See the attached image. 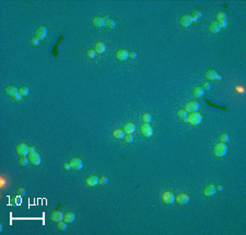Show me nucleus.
<instances>
[{
	"mask_svg": "<svg viewBox=\"0 0 246 235\" xmlns=\"http://www.w3.org/2000/svg\"><path fill=\"white\" fill-rule=\"evenodd\" d=\"M227 152V146L223 142H218L216 146H214V149H213V153L217 157H224Z\"/></svg>",
	"mask_w": 246,
	"mask_h": 235,
	"instance_id": "f257e3e1",
	"label": "nucleus"
},
{
	"mask_svg": "<svg viewBox=\"0 0 246 235\" xmlns=\"http://www.w3.org/2000/svg\"><path fill=\"white\" fill-rule=\"evenodd\" d=\"M201 120H202V116L200 113H198V112L189 113L188 116H187V123H189L190 125H193V126H197V125H199V124L201 123Z\"/></svg>",
	"mask_w": 246,
	"mask_h": 235,
	"instance_id": "f03ea898",
	"label": "nucleus"
},
{
	"mask_svg": "<svg viewBox=\"0 0 246 235\" xmlns=\"http://www.w3.org/2000/svg\"><path fill=\"white\" fill-rule=\"evenodd\" d=\"M69 164H70L71 170H73L76 172L81 171L82 168H83V161L80 157H71L70 161H69Z\"/></svg>",
	"mask_w": 246,
	"mask_h": 235,
	"instance_id": "7ed1b4c3",
	"label": "nucleus"
},
{
	"mask_svg": "<svg viewBox=\"0 0 246 235\" xmlns=\"http://www.w3.org/2000/svg\"><path fill=\"white\" fill-rule=\"evenodd\" d=\"M15 151H17V154L20 155V157H27L30 154V147L27 146L26 143L22 142V143H19L17 148H15Z\"/></svg>",
	"mask_w": 246,
	"mask_h": 235,
	"instance_id": "20e7f679",
	"label": "nucleus"
},
{
	"mask_svg": "<svg viewBox=\"0 0 246 235\" xmlns=\"http://www.w3.org/2000/svg\"><path fill=\"white\" fill-rule=\"evenodd\" d=\"M161 198H162L163 203H165V205H172V203H174V201H175V196L170 190L164 191L163 194H162V196H161Z\"/></svg>",
	"mask_w": 246,
	"mask_h": 235,
	"instance_id": "39448f33",
	"label": "nucleus"
},
{
	"mask_svg": "<svg viewBox=\"0 0 246 235\" xmlns=\"http://www.w3.org/2000/svg\"><path fill=\"white\" fill-rule=\"evenodd\" d=\"M140 132H141V134L143 137H145V138H150V137L153 134V129H152V127L150 126V124L143 123L141 125V127H140Z\"/></svg>",
	"mask_w": 246,
	"mask_h": 235,
	"instance_id": "423d86ee",
	"label": "nucleus"
},
{
	"mask_svg": "<svg viewBox=\"0 0 246 235\" xmlns=\"http://www.w3.org/2000/svg\"><path fill=\"white\" fill-rule=\"evenodd\" d=\"M29 160H30L31 164L34 165V166H37V165H40L41 164V162H42L41 155H40V153L36 152V151H34V152H30V154H29Z\"/></svg>",
	"mask_w": 246,
	"mask_h": 235,
	"instance_id": "0eeeda50",
	"label": "nucleus"
},
{
	"mask_svg": "<svg viewBox=\"0 0 246 235\" xmlns=\"http://www.w3.org/2000/svg\"><path fill=\"white\" fill-rule=\"evenodd\" d=\"M47 32H48V30L46 26H38L35 31V37L38 38L40 41L45 40V37L47 36Z\"/></svg>",
	"mask_w": 246,
	"mask_h": 235,
	"instance_id": "6e6552de",
	"label": "nucleus"
},
{
	"mask_svg": "<svg viewBox=\"0 0 246 235\" xmlns=\"http://www.w3.org/2000/svg\"><path fill=\"white\" fill-rule=\"evenodd\" d=\"M116 58L119 61H126L129 58V52L125 48H120L116 52Z\"/></svg>",
	"mask_w": 246,
	"mask_h": 235,
	"instance_id": "1a4fd4ad",
	"label": "nucleus"
},
{
	"mask_svg": "<svg viewBox=\"0 0 246 235\" xmlns=\"http://www.w3.org/2000/svg\"><path fill=\"white\" fill-rule=\"evenodd\" d=\"M49 218H50V220H52L53 222H56V223H58V222H60V221L63 220V213L60 212L59 210H54V211L50 212Z\"/></svg>",
	"mask_w": 246,
	"mask_h": 235,
	"instance_id": "9d476101",
	"label": "nucleus"
},
{
	"mask_svg": "<svg viewBox=\"0 0 246 235\" xmlns=\"http://www.w3.org/2000/svg\"><path fill=\"white\" fill-rule=\"evenodd\" d=\"M184 109H185L187 113L197 112L198 109H199V104H198L197 101H190V102H188V103H186Z\"/></svg>",
	"mask_w": 246,
	"mask_h": 235,
	"instance_id": "9b49d317",
	"label": "nucleus"
},
{
	"mask_svg": "<svg viewBox=\"0 0 246 235\" xmlns=\"http://www.w3.org/2000/svg\"><path fill=\"white\" fill-rule=\"evenodd\" d=\"M99 182H100V177H97L96 175H89L86 178V185L88 187L96 186Z\"/></svg>",
	"mask_w": 246,
	"mask_h": 235,
	"instance_id": "f8f14e48",
	"label": "nucleus"
},
{
	"mask_svg": "<svg viewBox=\"0 0 246 235\" xmlns=\"http://www.w3.org/2000/svg\"><path fill=\"white\" fill-rule=\"evenodd\" d=\"M189 195L188 194H185V193H182V194H179L177 197L175 198L176 202L178 203V205H186V203H188L189 202Z\"/></svg>",
	"mask_w": 246,
	"mask_h": 235,
	"instance_id": "ddd939ff",
	"label": "nucleus"
},
{
	"mask_svg": "<svg viewBox=\"0 0 246 235\" xmlns=\"http://www.w3.org/2000/svg\"><path fill=\"white\" fill-rule=\"evenodd\" d=\"M92 24H93L95 27H103V26H105V24H106V21H105V19L103 18V17H100V15H96V17H94L93 19H92Z\"/></svg>",
	"mask_w": 246,
	"mask_h": 235,
	"instance_id": "4468645a",
	"label": "nucleus"
},
{
	"mask_svg": "<svg viewBox=\"0 0 246 235\" xmlns=\"http://www.w3.org/2000/svg\"><path fill=\"white\" fill-rule=\"evenodd\" d=\"M179 23H181V25L183 27H188V26L191 25L193 20H191L189 14H183L181 17V19H179Z\"/></svg>",
	"mask_w": 246,
	"mask_h": 235,
	"instance_id": "2eb2a0df",
	"label": "nucleus"
},
{
	"mask_svg": "<svg viewBox=\"0 0 246 235\" xmlns=\"http://www.w3.org/2000/svg\"><path fill=\"white\" fill-rule=\"evenodd\" d=\"M209 31L211 32L212 34H217L219 33L221 30V25H220V22H218V21H211V22L209 23V26H208Z\"/></svg>",
	"mask_w": 246,
	"mask_h": 235,
	"instance_id": "dca6fc26",
	"label": "nucleus"
},
{
	"mask_svg": "<svg viewBox=\"0 0 246 235\" xmlns=\"http://www.w3.org/2000/svg\"><path fill=\"white\" fill-rule=\"evenodd\" d=\"M216 193H217V187L213 184H210L208 186H206L205 189H204V194H205L206 197H212V196H214Z\"/></svg>",
	"mask_w": 246,
	"mask_h": 235,
	"instance_id": "f3484780",
	"label": "nucleus"
},
{
	"mask_svg": "<svg viewBox=\"0 0 246 235\" xmlns=\"http://www.w3.org/2000/svg\"><path fill=\"white\" fill-rule=\"evenodd\" d=\"M4 92H6V94H7L8 96H14L15 94L19 93V90H18V88L15 86H8L7 88H6V90H4Z\"/></svg>",
	"mask_w": 246,
	"mask_h": 235,
	"instance_id": "a211bd4d",
	"label": "nucleus"
},
{
	"mask_svg": "<svg viewBox=\"0 0 246 235\" xmlns=\"http://www.w3.org/2000/svg\"><path fill=\"white\" fill-rule=\"evenodd\" d=\"M219 73L217 72L214 69H209V70L206 71V78L208 79L209 81H213V80H217Z\"/></svg>",
	"mask_w": 246,
	"mask_h": 235,
	"instance_id": "6ab92c4d",
	"label": "nucleus"
},
{
	"mask_svg": "<svg viewBox=\"0 0 246 235\" xmlns=\"http://www.w3.org/2000/svg\"><path fill=\"white\" fill-rule=\"evenodd\" d=\"M204 94H205V90H204V88H202L201 86H197L193 89V95H194V97H196V98L201 97Z\"/></svg>",
	"mask_w": 246,
	"mask_h": 235,
	"instance_id": "aec40b11",
	"label": "nucleus"
},
{
	"mask_svg": "<svg viewBox=\"0 0 246 235\" xmlns=\"http://www.w3.org/2000/svg\"><path fill=\"white\" fill-rule=\"evenodd\" d=\"M124 132L127 134H131L136 130V125L134 123H127L124 125Z\"/></svg>",
	"mask_w": 246,
	"mask_h": 235,
	"instance_id": "412c9836",
	"label": "nucleus"
},
{
	"mask_svg": "<svg viewBox=\"0 0 246 235\" xmlns=\"http://www.w3.org/2000/svg\"><path fill=\"white\" fill-rule=\"evenodd\" d=\"M105 49H106V46L102 42H97L96 44L94 45V50L96 54H103L105 52Z\"/></svg>",
	"mask_w": 246,
	"mask_h": 235,
	"instance_id": "4be33fe9",
	"label": "nucleus"
},
{
	"mask_svg": "<svg viewBox=\"0 0 246 235\" xmlns=\"http://www.w3.org/2000/svg\"><path fill=\"white\" fill-rule=\"evenodd\" d=\"M76 219V214L73 212H67L63 214V221L67 223H72Z\"/></svg>",
	"mask_w": 246,
	"mask_h": 235,
	"instance_id": "5701e85b",
	"label": "nucleus"
},
{
	"mask_svg": "<svg viewBox=\"0 0 246 235\" xmlns=\"http://www.w3.org/2000/svg\"><path fill=\"white\" fill-rule=\"evenodd\" d=\"M189 15L190 18H191V20H193V22H196V21H198L202 17V12L197 9V10H194V11L191 12V14Z\"/></svg>",
	"mask_w": 246,
	"mask_h": 235,
	"instance_id": "b1692460",
	"label": "nucleus"
},
{
	"mask_svg": "<svg viewBox=\"0 0 246 235\" xmlns=\"http://www.w3.org/2000/svg\"><path fill=\"white\" fill-rule=\"evenodd\" d=\"M177 116L183 120L184 123H187V116H188V113H187L184 108L183 109H178V111H177Z\"/></svg>",
	"mask_w": 246,
	"mask_h": 235,
	"instance_id": "393cba45",
	"label": "nucleus"
},
{
	"mask_svg": "<svg viewBox=\"0 0 246 235\" xmlns=\"http://www.w3.org/2000/svg\"><path fill=\"white\" fill-rule=\"evenodd\" d=\"M113 136L115 139H123L125 138V132L123 129H115L113 131Z\"/></svg>",
	"mask_w": 246,
	"mask_h": 235,
	"instance_id": "a878e982",
	"label": "nucleus"
},
{
	"mask_svg": "<svg viewBox=\"0 0 246 235\" xmlns=\"http://www.w3.org/2000/svg\"><path fill=\"white\" fill-rule=\"evenodd\" d=\"M19 93L22 95V96H27L29 93H30V89L26 86H22L19 88Z\"/></svg>",
	"mask_w": 246,
	"mask_h": 235,
	"instance_id": "bb28decb",
	"label": "nucleus"
},
{
	"mask_svg": "<svg viewBox=\"0 0 246 235\" xmlns=\"http://www.w3.org/2000/svg\"><path fill=\"white\" fill-rule=\"evenodd\" d=\"M141 119L143 120V123L150 124L151 123V120H152V115H151L150 113H145V114H142Z\"/></svg>",
	"mask_w": 246,
	"mask_h": 235,
	"instance_id": "cd10ccee",
	"label": "nucleus"
},
{
	"mask_svg": "<svg viewBox=\"0 0 246 235\" xmlns=\"http://www.w3.org/2000/svg\"><path fill=\"white\" fill-rule=\"evenodd\" d=\"M225 20H227V13H224V12H222V11L217 13L216 21H218V22H222V21H225Z\"/></svg>",
	"mask_w": 246,
	"mask_h": 235,
	"instance_id": "c85d7f7f",
	"label": "nucleus"
},
{
	"mask_svg": "<svg viewBox=\"0 0 246 235\" xmlns=\"http://www.w3.org/2000/svg\"><path fill=\"white\" fill-rule=\"evenodd\" d=\"M67 222H65V221H60V222H58L57 223V229L59 230V231H61V232H63V231H66L67 230Z\"/></svg>",
	"mask_w": 246,
	"mask_h": 235,
	"instance_id": "c756f323",
	"label": "nucleus"
},
{
	"mask_svg": "<svg viewBox=\"0 0 246 235\" xmlns=\"http://www.w3.org/2000/svg\"><path fill=\"white\" fill-rule=\"evenodd\" d=\"M219 140H220V142L227 143V142L230 141V136L227 134H221L220 136H219Z\"/></svg>",
	"mask_w": 246,
	"mask_h": 235,
	"instance_id": "7c9ffc66",
	"label": "nucleus"
},
{
	"mask_svg": "<svg viewBox=\"0 0 246 235\" xmlns=\"http://www.w3.org/2000/svg\"><path fill=\"white\" fill-rule=\"evenodd\" d=\"M105 25H106V27L111 29V30H112V29H115L116 27V21L115 20H113V19H109V20L106 21V24H105Z\"/></svg>",
	"mask_w": 246,
	"mask_h": 235,
	"instance_id": "2f4dec72",
	"label": "nucleus"
},
{
	"mask_svg": "<svg viewBox=\"0 0 246 235\" xmlns=\"http://www.w3.org/2000/svg\"><path fill=\"white\" fill-rule=\"evenodd\" d=\"M19 163H20V165H22V166H26V165L30 163V160L27 159V157H20Z\"/></svg>",
	"mask_w": 246,
	"mask_h": 235,
	"instance_id": "473e14b6",
	"label": "nucleus"
},
{
	"mask_svg": "<svg viewBox=\"0 0 246 235\" xmlns=\"http://www.w3.org/2000/svg\"><path fill=\"white\" fill-rule=\"evenodd\" d=\"M17 196H19V197H23V196H25L26 194V190L24 189V188H22V187H20V188H18L17 189Z\"/></svg>",
	"mask_w": 246,
	"mask_h": 235,
	"instance_id": "72a5a7b5",
	"label": "nucleus"
},
{
	"mask_svg": "<svg viewBox=\"0 0 246 235\" xmlns=\"http://www.w3.org/2000/svg\"><path fill=\"white\" fill-rule=\"evenodd\" d=\"M96 56V52H95V50L94 49H89V50H86V57H89V58H94V57Z\"/></svg>",
	"mask_w": 246,
	"mask_h": 235,
	"instance_id": "f704fd0d",
	"label": "nucleus"
},
{
	"mask_svg": "<svg viewBox=\"0 0 246 235\" xmlns=\"http://www.w3.org/2000/svg\"><path fill=\"white\" fill-rule=\"evenodd\" d=\"M125 141H126V143H132L134 142V137L131 134H126L125 136Z\"/></svg>",
	"mask_w": 246,
	"mask_h": 235,
	"instance_id": "c9c22d12",
	"label": "nucleus"
},
{
	"mask_svg": "<svg viewBox=\"0 0 246 235\" xmlns=\"http://www.w3.org/2000/svg\"><path fill=\"white\" fill-rule=\"evenodd\" d=\"M107 183H108L107 177H105V176L100 177V182H99V184H101V185H107Z\"/></svg>",
	"mask_w": 246,
	"mask_h": 235,
	"instance_id": "e433bc0d",
	"label": "nucleus"
},
{
	"mask_svg": "<svg viewBox=\"0 0 246 235\" xmlns=\"http://www.w3.org/2000/svg\"><path fill=\"white\" fill-rule=\"evenodd\" d=\"M38 44H40V40L34 36V37L31 40V45H32V46H37Z\"/></svg>",
	"mask_w": 246,
	"mask_h": 235,
	"instance_id": "4c0bfd02",
	"label": "nucleus"
},
{
	"mask_svg": "<svg viewBox=\"0 0 246 235\" xmlns=\"http://www.w3.org/2000/svg\"><path fill=\"white\" fill-rule=\"evenodd\" d=\"M137 56H138L137 52H135V50H131V52H129V58H130V59L135 60L136 58H137Z\"/></svg>",
	"mask_w": 246,
	"mask_h": 235,
	"instance_id": "58836bf2",
	"label": "nucleus"
},
{
	"mask_svg": "<svg viewBox=\"0 0 246 235\" xmlns=\"http://www.w3.org/2000/svg\"><path fill=\"white\" fill-rule=\"evenodd\" d=\"M202 88H204V90H205V91H209V90L211 89V83H210V82L204 83V86H202Z\"/></svg>",
	"mask_w": 246,
	"mask_h": 235,
	"instance_id": "ea45409f",
	"label": "nucleus"
},
{
	"mask_svg": "<svg viewBox=\"0 0 246 235\" xmlns=\"http://www.w3.org/2000/svg\"><path fill=\"white\" fill-rule=\"evenodd\" d=\"M22 95L20 93H18V94H15L14 96H13V100H14L15 102H21V100H22Z\"/></svg>",
	"mask_w": 246,
	"mask_h": 235,
	"instance_id": "a19ab883",
	"label": "nucleus"
},
{
	"mask_svg": "<svg viewBox=\"0 0 246 235\" xmlns=\"http://www.w3.org/2000/svg\"><path fill=\"white\" fill-rule=\"evenodd\" d=\"M63 168L65 170V171H70L71 167H70V164H69V162H66V163H63Z\"/></svg>",
	"mask_w": 246,
	"mask_h": 235,
	"instance_id": "79ce46f5",
	"label": "nucleus"
},
{
	"mask_svg": "<svg viewBox=\"0 0 246 235\" xmlns=\"http://www.w3.org/2000/svg\"><path fill=\"white\" fill-rule=\"evenodd\" d=\"M220 25H221V29H222V27H227V21H222V22H220Z\"/></svg>",
	"mask_w": 246,
	"mask_h": 235,
	"instance_id": "37998d69",
	"label": "nucleus"
},
{
	"mask_svg": "<svg viewBox=\"0 0 246 235\" xmlns=\"http://www.w3.org/2000/svg\"><path fill=\"white\" fill-rule=\"evenodd\" d=\"M216 187H217V190H219V191L223 190V185H218V186H216Z\"/></svg>",
	"mask_w": 246,
	"mask_h": 235,
	"instance_id": "c03bdc74",
	"label": "nucleus"
},
{
	"mask_svg": "<svg viewBox=\"0 0 246 235\" xmlns=\"http://www.w3.org/2000/svg\"><path fill=\"white\" fill-rule=\"evenodd\" d=\"M30 151H31V152H34V151H35V148H34L33 146L30 147Z\"/></svg>",
	"mask_w": 246,
	"mask_h": 235,
	"instance_id": "a18cd8bd",
	"label": "nucleus"
},
{
	"mask_svg": "<svg viewBox=\"0 0 246 235\" xmlns=\"http://www.w3.org/2000/svg\"><path fill=\"white\" fill-rule=\"evenodd\" d=\"M221 79H222V77H221V75H218V78H217V80H221Z\"/></svg>",
	"mask_w": 246,
	"mask_h": 235,
	"instance_id": "49530a36",
	"label": "nucleus"
}]
</instances>
